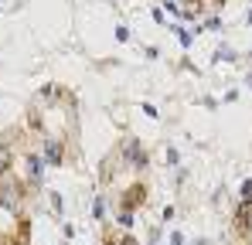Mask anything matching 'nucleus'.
Masks as SVG:
<instances>
[{"label":"nucleus","mask_w":252,"mask_h":245,"mask_svg":"<svg viewBox=\"0 0 252 245\" xmlns=\"http://www.w3.org/2000/svg\"><path fill=\"white\" fill-rule=\"evenodd\" d=\"M24 133L48 167H68L82 157V106L75 89L62 82L41 85L24 106Z\"/></svg>","instance_id":"f257e3e1"},{"label":"nucleus","mask_w":252,"mask_h":245,"mask_svg":"<svg viewBox=\"0 0 252 245\" xmlns=\"http://www.w3.org/2000/svg\"><path fill=\"white\" fill-rule=\"evenodd\" d=\"M102 187L120 218H129L147 201V157L136 143H120L102 163Z\"/></svg>","instance_id":"f03ea898"},{"label":"nucleus","mask_w":252,"mask_h":245,"mask_svg":"<svg viewBox=\"0 0 252 245\" xmlns=\"http://www.w3.org/2000/svg\"><path fill=\"white\" fill-rule=\"evenodd\" d=\"M31 194L34 191L0 174V245H31Z\"/></svg>","instance_id":"7ed1b4c3"},{"label":"nucleus","mask_w":252,"mask_h":245,"mask_svg":"<svg viewBox=\"0 0 252 245\" xmlns=\"http://www.w3.org/2000/svg\"><path fill=\"white\" fill-rule=\"evenodd\" d=\"M228 245H252V194L235 208L232 228H228Z\"/></svg>","instance_id":"20e7f679"},{"label":"nucleus","mask_w":252,"mask_h":245,"mask_svg":"<svg viewBox=\"0 0 252 245\" xmlns=\"http://www.w3.org/2000/svg\"><path fill=\"white\" fill-rule=\"evenodd\" d=\"M228 0H181V10L188 17H205V14H218Z\"/></svg>","instance_id":"39448f33"},{"label":"nucleus","mask_w":252,"mask_h":245,"mask_svg":"<svg viewBox=\"0 0 252 245\" xmlns=\"http://www.w3.org/2000/svg\"><path fill=\"white\" fill-rule=\"evenodd\" d=\"M95 245H140V242H136V235H129L126 228H106Z\"/></svg>","instance_id":"423d86ee"}]
</instances>
